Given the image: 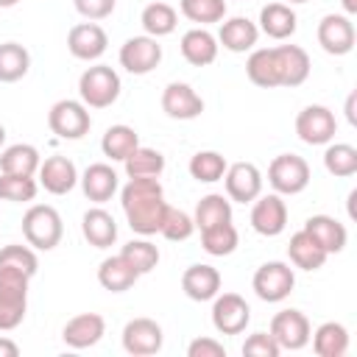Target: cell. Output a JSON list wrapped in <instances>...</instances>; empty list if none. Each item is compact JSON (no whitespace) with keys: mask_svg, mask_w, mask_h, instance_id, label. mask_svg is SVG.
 I'll use <instances>...</instances> for the list:
<instances>
[{"mask_svg":"<svg viewBox=\"0 0 357 357\" xmlns=\"http://www.w3.org/2000/svg\"><path fill=\"white\" fill-rule=\"evenodd\" d=\"M324 167L337 178L354 176L357 173V148L349 142H332L324 151Z\"/></svg>","mask_w":357,"mask_h":357,"instance_id":"39","label":"cell"},{"mask_svg":"<svg viewBox=\"0 0 357 357\" xmlns=\"http://www.w3.org/2000/svg\"><path fill=\"white\" fill-rule=\"evenodd\" d=\"M106 45H109V36L106 31L98 25V22H78L70 28L67 33V50L81 59V61H95L106 53Z\"/></svg>","mask_w":357,"mask_h":357,"instance_id":"17","label":"cell"},{"mask_svg":"<svg viewBox=\"0 0 357 357\" xmlns=\"http://www.w3.org/2000/svg\"><path fill=\"white\" fill-rule=\"evenodd\" d=\"M22 237L31 248L39 251H53L61 237H64V223L61 215L50 204H33L22 215Z\"/></svg>","mask_w":357,"mask_h":357,"instance_id":"3","label":"cell"},{"mask_svg":"<svg viewBox=\"0 0 357 357\" xmlns=\"http://www.w3.org/2000/svg\"><path fill=\"white\" fill-rule=\"evenodd\" d=\"M304 231H307L326 254L343 251V248H346V240H349L346 226H343L337 218H329V215H312V218H307Z\"/></svg>","mask_w":357,"mask_h":357,"instance_id":"22","label":"cell"},{"mask_svg":"<svg viewBox=\"0 0 357 357\" xmlns=\"http://www.w3.org/2000/svg\"><path fill=\"white\" fill-rule=\"evenodd\" d=\"M296 25H298V17L287 3H268L259 11V31L271 39H279V42L290 39L296 33Z\"/></svg>","mask_w":357,"mask_h":357,"instance_id":"23","label":"cell"},{"mask_svg":"<svg viewBox=\"0 0 357 357\" xmlns=\"http://www.w3.org/2000/svg\"><path fill=\"white\" fill-rule=\"evenodd\" d=\"M229 162L223 153L218 151H198L192 159H190V176L195 181H204V184H212V181H220L223 173H226Z\"/></svg>","mask_w":357,"mask_h":357,"instance_id":"40","label":"cell"},{"mask_svg":"<svg viewBox=\"0 0 357 357\" xmlns=\"http://www.w3.org/2000/svg\"><path fill=\"white\" fill-rule=\"evenodd\" d=\"M31 53L20 42H3L0 45V84H14L28 75Z\"/></svg>","mask_w":357,"mask_h":357,"instance_id":"33","label":"cell"},{"mask_svg":"<svg viewBox=\"0 0 357 357\" xmlns=\"http://www.w3.org/2000/svg\"><path fill=\"white\" fill-rule=\"evenodd\" d=\"M181 290L192 301H212L220 293V271L206 262L190 265L181 273Z\"/></svg>","mask_w":357,"mask_h":357,"instance_id":"21","label":"cell"},{"mask_svg":"<svg viewBox=\"0 0 357 357\" xmlns=\"http://www.w3.org/2000/svg\"><path fill=\"white\" fill-rule=\"evenodd\" d=\"M36 173H39V184L50 195H67L78 184V170L67 156H47Z\"/></svg>","mask_w":357,"mask_h":357,"instance_id":"20","label":"cell"},{"mask_svg":"<svg viewBox=\"0 0 357 357\" xmlns=\"http://www.w3.org/2000/svg\"><path fill=\"white\" fill-rule=\"evenodd\" d=\"M139 22H142V28H145V33H148V36L159 39V36H167V33H173V31H176L178 14H176V8H173L170 3L156 0V3H151V6H145V8H142Z\"/></svg>","mask_w":357,"mask_h":357,"instance_id":"34","label":"cell"},{"mask_svg":"<svg viewBox=\"0 0 357 357\" xmlns=\"http://www.w3.org/2000/svg\"><path fill=\"white\" fill-rule=\"evenodd\" d=\"M47 126L56 137L61 139H81L89 126H92V117H89V109L81 103V100H56L47 112Z\"/></svg>","mask_w":357,"mask_h":357,"instance_id":"6","label":"cell"},{"mask_svg":"<svg viewBox=\"0 0 357 357\" xmlns=\"http://www.w3.org/2000/svg\"><path fill=\"white\" fill-rule=\"evenodd\" d=\"M287 257H290V262H293L296 268H301V271H318V268H324V262H326L329 254L301 229V231H296V234L290 237Z\"/></svg>","mask_w":357,"mask_h":357,"instance_id":"30","label":"cell"},{"mask_svg":"<svg viewBox=\"0 0 357 357\" xmlns=\"http://www.w3.org/2000/svg\"><path fill=\"white\" fill-rule=\"evenodd\" d=\"M271 337L279 343V349H287V351H298L310 343V321L301 310H282L273 315L271 321Z\"/></svg>","mask_w":357,"mask_h":357,"instance_id":"10","label":"cell"},{"mask_svg":"<svg viewBox=\"0 0 357 357\" xmlns=\"http://www.w3.org/2000/svg\"><path fill=\"white\" fill-rule=\"evenodd\" d=\"M126 173L128 178H159L162 170H165V156L156 151V148H145V145H137L126 159Z\"/></svg>","mask_w":357,"mask_h":357,"instance_id":"32","label":"cell"},{"mask_svg":"<svg viewBox=\"0 0 357 357\" xmlns=\"http://www.w3.org/2000/svg\"><path fill=\"white\" fill-rule=\"evenodd\" d=\"M273 53V67L279 86H301L310 78V56L298 45H276L271 47Z\"/></svg>","mask_w":357,"mask_h":357,"instance_id":"15","label":"cell"},{"mask_svg":"<svg viewBox=\"0 0 357 357\" xmlns=\"http://www.w3.org/2000/svg\"><path fill=\"white\" fill-rule=\"evenodd\" d=\"M103 335H106V321H103V315H98V312L73 315V318L64 324V329H61V340H64L70 349H89V346H95Z\"/></svg>","mask_w":357,"mask_h":357,"instance_id":"19","label":"cell"},{"mask_svg":"<svg viewBox=\"0 0 357 357\" xmlns=\"http://www.w3.org/2000/svg\"><path fill=\"white\" fill-rule=\"evenodd\" d=\"M259 39V28L257 22H251L248 17H231L220 25V33H218V42L231 50V53H245V50H254Z\"/></svg>","mask_w":357,"mask_h":357,"instance_id":"24","label":"cell"},{"mask_svg":"<svg viewBox=\"0 0 357 357\" xmlns=\"http://www.w3.org/2000/svg\"><path fill=\"white\" fill-rule=\"evenodd\" d=\"M279 343L271 337V332H254L245 337L243 343V354L245 357H279Z\"/></svg>","mask_w":357,"mask_h":357,"instance_id":"46","label":"cell"},{"mask_svg":"<svg viewBox=\"0 0 357 357\" xmlns=\"http://www.w3.org/2000/svg\"><path fill=\"white\" fill-rule=\"evenodd\" d=\"M165 343L162 326L153 318H131L123 326V349L134 357H148L156 354Z\"/></svg>","mask_w":357,"mask_h":357,"instance_id":"16","label":"cell"},{"mask_svg":"<svg viewBox=\"0 0 357 357\" xmlns=\"http://www.w3.org/2000/svg\"><path fill=\"white\" fill-rule=\"evenodd\" d=\"M310 340H312V351L318 357H343L349 351V329L337 321L321 324L310 335Z\"/></svg>","mask_w":357,"mask_h":357,"instance_id":"28","label":"cell"},{"mask_svg":"<svg viewBox=\"0 0 357 357\" xmlns=\"http://www.w3.org/2000/svg\"><path fill=\"white\" fill-rule=\"evenodd\" d=\"M268 181L279 195H298L310 184V165L298 153H279L268 165Z\"/></svg>","mask_w":357,"mask_h":357,"instance_id":"5","label":"cell"},{"mask_svg":"<svg viewBox=\"0 0 357 357\" xmlns=\"http://www.w3.org/2000/svg\"><path fill=\"white\" fill-rule=\"evenodd\" d=\"M81 231H84L86 243L95 245V248H109L117 240V223L103 206H92V209L84 212Z\"/></svg>","mask_w":357,"mask_h":357,"instance_id":"26","label":"cell"},{"mask_svg":"<svg viewBox=\"0 0 357 357\" xmlns=\"http://www.w3.org/2000/svg\"><path fill=\"white\" fill-rule=\"evenodd\" d=\"M0 265H14V268L25 271L28 276H33V273H36V268H39V259H36V254H33V248H31V245L8 243V245H3V248H0Z\"/></svg>","mask_w":357,"mask_h":357,"instance_id":"45","label":"cell"},{"mask_svg":"<svg viewBox=\"0 0 357 357\" xmlns=\"http://www.w3.org/2000/svg\"><path fill=\"white\" fill-rule=\"evenodd\" d=\"M293 284H296V273H293V268H290L287 262H279V259L259 265L257 273H254V282H251L254 293H257L262 301H268V304L284 301V298L290 296Z\"/></svg>","mask_w":357,"mask_h":357,"instance_id":"7","label":"cell"},{"mask_svg":"<svg viewBox=\"0 0 357 357\" xmlns=\"http://www.w3.org/2000/svg\"><path fill=\"white\" fill-rule=\"evenodd\" d=\"M187 357H226V346L215 337H195L187 346Z\"/></svg>","mask_w":357,"mask_h":357,"instance_id":"48","label":"cell"},{"mask_svg":"<svg viewBox=\"0 0 357 357\" xmlns=\"http://www.w3.org/2000/svg\"><path fill=\"white\" fill-rule=\"evenodd\" d=\"M81 187H84V195L95 204H103L109 201L114 192H117V173L112 165L106 162H95L84 170L81 176Z\"/></svg>","mask_w":357,"mask_h":357,"instance_id":"25","label":"cell"},{"mask_svg":"<svg viewBox=\"0 0 357 357\" xmlns=\"http://www.w3.org/2000/svg\"><path fill=\"white\" fill-rule=\"evenodd\" d=\"M73 3H75V11L92 22L106 20L117 6V0H73Z\"/></svg>","mask_w":357,"mask_h":357,"instance_id":"47","label":"cell"},{"mask_svg":"<svg viewBox=\"0 0 357 357\" xmlns=\"http://www.w3.org/2000/svg\"><path fill=\"white\" fill-rule=\"evenodd\" d=\"M290 3H307V0H290Z\"/></svg>","mask_w":357,"mask_h":357,"instance_id":"54","label":"cell"},{"mask_svg":"<svg viewBox=\"0 0 357 357\" xmlns=\"http://www.w3.org/2000/svg\"><path fill=\"white\" fill-rule=\"evenodd\" d=\"M39 184L33 176H14V173H0V201H33Z\"/></svg>","mask_w":357,"mask_h":357,"instance_id":"43","label":"cell"},{"mask_svg":"<svg viewBox=\"0 0 357 357\" xmlns=\"http://www.w3.org/2000/svg\"><path fill=\"white\" fill-rule=\"evenodd\" d=\"M354 98H357V95H349V100H346V117H349L351 126L357 123V114H354Z\"/></svg>","mask_w":357,"mask_h":357,"instance_id":"50","label":"cell"},{"mask_svg":"<svg viewBox=\"0 0 357 357\" xmlns=\"http://www.w3.org/2000/svg\"><path fill=\"white\" fill-rule=\"evenodd\" d=\"M162 112L173 120H192L204 112V98L190 84L173 81L162 92Z\"/></svg>","mask_w":357,"mask_h":357,"instance_id":"18","label":"cell"},{"mask_svg":"<svg viewBox=\"0 0 357 357\" xmlns=\"http://www.w3.org/2000/svg\"><path fill=\"white\" fill-rule=\"evenodd\" d=\"M120 204L126 212V220L131 226V231L151 237L162 229L165 212H167V201H165V190L159 184V178H128V184L120 190Z\"/></svg>","mask_w":357,"mask_h":357,"instance_id":"1","label":"cell"},{"mask_svg":"<svg viewBox=\"0 0 357 357\" xmlns=\"http://www.w3.org/2000/svg\"><path fill=\"white\" fill-rule=\"evenodd\" d=\"M251 321V307L240 293H218L212 304V326L220 335H240Z\"/></svg>","mask_w":357,"mask_h":357,"instance_id":"9","label":"cell"},{"mask_svg":"<svg viewBox=\"0 0 357 357\" xmlns=\"http://www.w3.org/2000/svg\"><path fill=\"white\" fill-rule=\"evenodd\" d=\"M178 8L190 22H198L201 28L226 17V0H178Z\"/></svg>","mask_w":357,"mask_h":357,"instance_id":"42","label":"cell"},{"mask_svg":"<svg viewBox=\"0 0 357 357\" xmlns=\"http://www.w3.org/2000/svg\"><path fill=\"white\" fill-rule=\"evenodd\" d=\"M218 39L206 31V28H190L181 36V56L192 64V67H206L218 59Z\"/></svg>","mask_w":357,"mask_h":357,"instance_id":"27","label":"cell"},{"mask_svg":"<svg viewBox=\"0 0 357 357\" xmlns=\"http://www.w3.org/2000/svg\"><path fill=\"white\" fill-rule=\"evenodd\" d=\"M354 22L349 20V14H326L318 22V45L329 53V56H346L354 47Z\"/></svg>","mask_w":357,"mask_h":357,"instance_id":"14","label":"cell"},{"mask_svg":"<svg viewBox=\"0 0 357 357\" xmlns=\"http://www.w3.org/2000/svg\"><path fill=\"white\" fill-rule=\"evenodd\" d=\"M120 257H123L139 276H145V273H151V271L156 268V262H159V248H156L151 240H131V243H126V245L120 248Z\"/></svg>","mask_w":357,"mask_h":357,"instance_id":"41","label":"cell"},{"mask_svg":"<svg viewBox=\"0 0 357 357\" xmlns=\"http://www.w3.org/2000/svg\"><path fill=\"white\" fill-rule=\"evenodd\" d=\"M245 75H248L251 84H257V86H262V89L279 86L271 47H257V50H251V56H248V61H245Z\"/></svg>","mask_w":357,"mask_h":357,"instance_id":"37","label":"cell"},{"mask_svg":"<svg viewBox=\"0 0 357 357\" xmlns=\"http://www.w3.org/2000/svg\"><path fill=\"white\" fill-rule=\"evenodd\" d=\"M31 276L14 265H0V332H11L22 324L28 310Z\"/></svg>","mask_w":357,"mask_h":357,"instance_id":"2","label":"cell"},{"mask_svg":"<svg viewBox=\"0 0 357 357\" xmlns=\"http://www.w3.org/2000/svg\"><path fill=\"white\" fill-rule=\"evenodd\" d=\"M346 14H357V0H340Z\"/></svg>","mask_w":357,"mask_h":357,"instance_id":"51","label":"cell"},{"mask_svg":"<svg viewBox=\"0 0 357 357\" xmlns=\"http://www.w3.org/2000/svg\"><path fill=\"white\" fill-rule=\"evenodd\" d=\"M237 243H240V234H237V229H234L231 220H223V223H215L209 229H201V245L212 257L231 254L237 248Z\"/></svg>","mask_w":357,"mask_h":357,"instance_id":"36","label":"cell"},{"mask_svg":"<svg viewBox=\"0 0 357 357\" xmlns=\"http://www.w3.org/2000/svg\"><path fill=\"white\" fill-rule=\"evenodd\" d=\"M162 61V45L153 36H131L120 47V67H126L131 75H145Z\"/></svg>","mask_w":357,"mask_h":357,"instance_id":"11","label":"cell"},{"mask_svg":"<svg viewBox=\"0 0 357 357\" xmlns=\"http://www.w3.org/2000/svg\"><path fill=\"white\" fill-rule=\"evenodd\" d=\"M195 229H209L215 223H223V220H231V201L220 192H209L198 201L195 206Z\"/></svg>","mask_w":357,"mask_h":357,"instance_id":"38","label":"cell"},{"mask_svg":"<svg viewBox=\"0 0 357 357\" xmlns=\"http://www.w3.org/2000/svg\"><path fill=\"white\" fill-rule=\"evenodd\" d=\"M220 181L226 184L229 201L251 204L257 195H262V173L251 162H234V165H229Z\"/></svg>","mask_w":357,"mask_h":357,"instance_id":"12","label":"cell"},{"mask_svg":"<svg viewBox=\"0 0 357 357\" xmlns=\"http://www.w3.org/2000/svg\"><path fill=\"white\" fill-rule=\"evenodd\" d=\"M251 226L262 237H276L287 226V204L282 201L279 192L257 195L251 206Z\"/></svg>","mask_w":357,"mask_h":357,"instance_id":"13","label":"cell"},{"mask_svg":"<svg viewBox=\"0 0 357 357\" xmlns=\"http://www.w3.org/2000/svg\"><path fill=\"white\" fill-rule=\"evenodd\" d=\"M139 145V134L131 128V126H109L103 139H100V151L103 156L114 159V162H123L134 148Z\"/></svg>","mask_w":357,"mask_h":357,"instance_id":"35","label":"cell"},{"mask_svg":"<svg viewBox=\"0 0 357 357\" xmlns=\"http://www.w3.org/2000/svg\"><path fill=\"white\" fill-rule=\"evenodd\" d=\"M6 142V128H3V123H0V145Z\"/></svg>","mask_w":357,"mask_h":357,"instance_id":"53","label":"cell"},{"mask_svg":"<svg viewBox=\"0 0 357 357\" xmlns=\"http://www.w3.org/2000/svg\"><path fill=\"white\" fill-rule=\"evenodd\" d=\"M78 95L86 109H106L120 98V75L109 64L86 67L78 78Z\"/></svg>","mask_w":357,"mask_h":357,"instance_id":"4","label":"cell"},{"mask_svg":"<svg viewBox=\"0 0 357 357\" xmlns=\"http://www.w3.org/2000/svg\"><path fill=\"white\" fill-rule=\"evenodd\" d=\"M20 0H0V8H11V6H17Z\"/></svg>","mask_w":357,"mask_h":357,"instance_id":"52","label":"cell"},{"mask_svg":"<svg viewBox=\"0 0 357 357\" xmlns=\"http://www.w3.org/2000/svg\"><path fill=\"white\" fill-rule=\"evenodd\" d=\"M139 279V273L117 254V257H106L98 268V282L103 290L109 293H126L128 287H134V282Z\"/></svg>","mask_w":357,"mask_h":357,"instance_id":"29","label":"cell"},{"mask_svg":"<svg viewBox=\"0 0 357 357\" xmlns=\"http://www.w3.org/2000/svg\"><path fill=\"white\" fill-rule=\"evenodd\" d=\"M335 131H337V120L321 103L304 106L298 112V117H296V134L307 145H326V142L335 139Z\"/></svg>","mask_w":357,"mask_h":357,"instance_id":"8","label":"cell"},{"mask_svg":"<svg viewBox=\"0 0 357 357\" xmlns=\"http://www.w3.org/2000/svg\"><path fill=\"white\" fill-rule=\"evenodd\" d=\"M17 354H20V346L11 337H0V357H17Z\"/></svg>","mask_w":357,"mask_h":357,"instance_id":"49","label":"cell"},{"mask_svg":"<svg viewBox=\"0 0 357 357\" xmlns=\"http://www.w3.org/2000/svg\"><path fill=\"white\" fill-rule=\"evenodd\" d=\"M192 231H195V220H192L187 212L167 206V212H165V220H162V229H159V234H162L165 240H170V243H181V240H187Z\"/></svg>","mask_w":357,"mask_h":357,"instance_id":"44","label":"cell"},{"mask_svg":"<svg viewBox=\"0 0 357 357\" xmlns=\"http://www.w3.org/2000/svg\"><path fill=\"white\" fill-rule=\"evenodd\" d=\"M42 159H39V151L28 142H17V145H8L3 153H0V173H14V176H33L39 170Z\"/></svg>","mask_w":357,"mask_h":357,"instance_id":"31","label":"cell"}]
</instances>
